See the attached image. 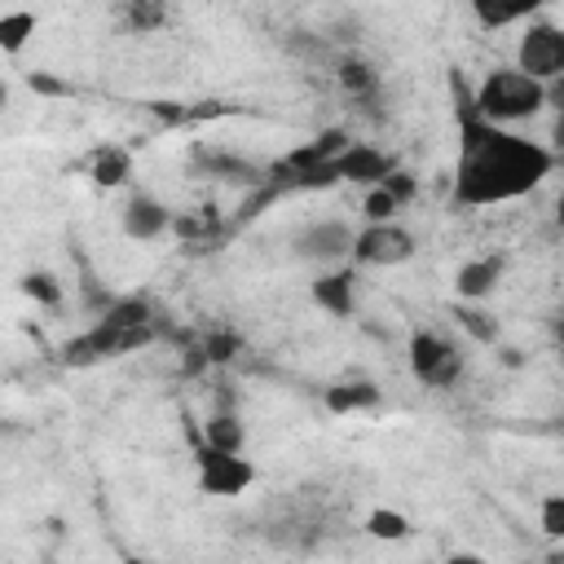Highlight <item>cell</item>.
Masks as SVG:
<instances>
[{
	"label": "cell",
	"mask_w": 564,
	"mask_h": 564,
	"mask_svg": "<svg viewBox=\"0 0 564 564\" xmlns=\"http://www.w3.org/2000/svg\"><path fill=\"white\" fill-rule=\"evenodd\" d=\"M560 357H564V348H560Z\"/></svg>",
	"instance_id": "obj_37"
},
{
	"label": "cell",
	"mask_w": 564,
	"mask_h": 564,
	"mask_svg": "<svg viewBox=\"0 0 564 564\" xmlns=\"http://www.w3.org/2000/svg\"><path fill=\"white\" fill-rule=\"evenodd\" d=\"M313 300L317 308H326L330 317H352L357 308V273L352 269H330L313 282Z\"/></svg>",
	"instance_id": "obj_11"
},
{
	"label": "cell",
	"mask_w": 564,
	"mask_h": 564,
	"mask_svg": "<svg viewBox=\"0 0 564 564\" xmlns=\"http://www.w3.org/2000/svg\"><path fill=\"white\" fill-rule=\"evenodd\" d=\"M392 212H397V198H392L383 185H375V189L366 194V203H361L366 225H392Z\"/></svg>",
	"instance_id": "obj_25"
},
{
	"label": "cell",
	"mask_w": 564,
	"mask_h": 564,
	"mask_svg": "<svg viewBox=\"0 0 564 564\" xmlns=\"http://www.w3.org/2000/svg\"><path fill=\"white\" fill-rule=\"evenodd\" d=\"M414 256V238L410 229H401L397 220L392 225H366L352 242V260L357 264H375V269H392V264H405Z\"/></svg>",
	"instance_id": "obj_7"
},
{
	"label": "cell",
	"mask_w": 564,
	"mask_h": 564,
	"mask_svg": "<svg viewBox=\"0 0 564 564\" xmlns=\"http://www.w3.org/2000/svg\"><path fill=\"white\" fill-rule=\"evenodd\" d=\"M172 234L181 242H212L220 234V216L216 207H194V212H176L172 216Z\"/></svg>",
	"instance_id": "obj_18"
},
{
	"label": "cell",
	"mask_w": 564,
	"mask_h": 564,
	"mask_svg": "<svg viewBox=\"0 0 564 564\" xmlns=\"http://www.w3.org/2000/svg\"><path fill=\"white\" fill-rule=\"evenodd\" d=\"M26 84H31V93H40V97H75V88H70L66 79L48 75V70H31Z\"/></svg>",
	"instance_id": "obj_28"
},
{
	"label": "cell",
	"mask_w": 564,
	"mask_h": 564,
	"mask_svg": "<svg viewBox=\"0 0 564 564\" xmlns=\"http://www.w3.org/2000/svg\"><path fill=\"white\" fill-rule=\"evenodd\" d=\"M128 564H150V560H128Z\"/></svg>",
	"instance_id": "obj_36"
},
{
	"label": "cell",
	"mask_w": 564,
	"mask_h": 564,
	"mask_svg": "<svg viewBox=\"0 0 564 564\" xmlns=\"http://www.w3.org/2000/svg\"><path fill=\"white\" fill-rule=\"evenodd\" d=\"M203 445L225 449V454H242V445H247V427H242V419H238L234 410H212L207 423H203Z\"/></svg>",
	"instance_id": "obj_15"
},
{
	"label": "cell",
	"mask_w": 564,
	"mask_h": 564,
	"mask_svg": "<svg viewBox=\"0 0 564 564\" xmlns=\"http://www.w3.org/2000/svg\"><path fill=\"white\" fill-rule=\"evenodd\" d=\"M538 524L546 538H564V494H546L538 507Z\"/></svg>",
	"instance_id": "obj_27"
},
{
	"label": "cell",
	"mask_w": 564,
	"mask_h": 564,
	"mask_svg": "<svg viewBox=\"0 0 564 564\" xmlns=\"http://www.w3.org/2000/svg\"><path fill=\"white\" fill-rule=\"evenodd\" d=\"M88 176H93V185L115 189V185H123L132 176V154L123 145H101L93 154V163H88Z\"/></svg>",
	"instance_id": "obj_16"
},
{
	"label": "cell",
	"mask_w": 564,
	"mask_h": 564,
	"mask_svg": "<svg viewBox=\"0 0 564 564\" xmlns=\"http://www.w3.org/2000/svg\"><path fill=\"white\" fill-rule=\"evenodd\" d=\"M31 35H35V13H31V9H9V13H0V48H4V53H18Z\"/></svg>",
	"instance_id": "obj_20"
},
{
	"label": "cell",
	"mask_w": 564,
	"mask_h": 564,
	"mask_svg": "<svg viewBox=\"0 0 564 564\" xmlns=\"http://www.w3.org/2000/svg\"><path fill=\"white\" fill-rule=\"evenodd\" d=\"M555 225L564 229V189H560V198H555Z\"/></svg>",
	"instance_id": "obj_34"
},
{
	"label": "cell",
	"mask_w": 564,
	"mask_h": 564,
	"mask_svg": "<svg viewBox=\"0 0 564 564\" xmlns=\"http://www.w3.org/2000/svg\"><path fill=\"white\" fill-rule=\"evenodd\" d=\"M454 322H458L476 344H494V339H498V322H494L485 308H476V304H454Z\"/></svg>",
	"instance_id": "obj_23"
},
{
	"label": "cell",
	"mask_w": 564,
	"mask_h": 564,
	"mask_svg": "<svg viewBox=\"0 0 564 564\" xmlns=\"http://www.w3.org/2000/svg\"><path fill=\"white\" fill-rule=\"evenodd\" d=\"M516 66L538 79V84H555L564 79V26L555 22H529L520 44H516Z\"/></svg>",
	"instance_id": "obj_4"
},
{
	"label": "cell",
	"mask_w": 564,
	"mask_h": 564,
	"mask_svg": "<svg viewBox=\"0 0 564 564\" xmlns=\"http://www.w3.org/2000/svg\"><path fill=\"white\" fill-rule=\"evenodd\" d=\"M335 79H339V88L352 101H375V93H379V70L370 62H361V57H344L339 70H335Z\"/></svg>",
	"instance_id": "obj_17"
},
{
	"label": "cell",
	"mask_w": 564,
	"mask_h": 564,
	"mask_svg": "<svg viewBox=\"0 0 564 564\" xmlns=\"http://www.w3.org/2000/svg\"><path fill=\"white\" fill-rule=\"evenodd\" d=\"M410 370L427 388H454L463 375V352L432 330H414L410 335Z\"/></svg>",
	"instance_id": "obj_5"
},
{
	"label": "cell",
	"mask_w": 564,
	"mask_h": 564,
	"mask_svg": "<svg viewBox=\"0 0 564 564\" xmlns=\"http://www.w3.org/2000/svg\"><path fill=\"white\" fill-rule=\"evenodd\" d=\"M383 189H388V194L397 198V207H401V203H410V198H414V176L397 167V172H392V176L383 181Z\"/></svg>",
	"instance_id": "obj_29"
},
{
	"label": "cell",
	"mask_w": 564,
	"mask_h": 564,
	"mask_svg": "<svg viewBox=\"0 0 564 564\" xmlns=\"http://www.w3.org/2000/svg\"><path fill=\"white\" fill-rule=\"evenodd\" d=\"M379 383H370V379H339V383H330L326 392H322V405L330 410V414H361V410H375L379 405Z\"/></svg>",
	"instance_id": "obj_13"
},
{
	"label": "cell",
	"mask_w": 564,
	"mask_h": 564,
	"mask_svg": "<svg viewBox=\"0 0 564 564\" xmlns=\"http://www.w3.org/2000/svg\"><path fill=\"white\" fill-rule=\"evenodd\" d=\"M119 18H123V26H128L132 35H150V31H159V26L167 22V9H163L159 0H128V4L119 9Z\"/></svg>",
	"instance_id": "obj_19"
},
{
	"label": "cell",
	"mask_w": 564,
	"mask_h": 564,
	"mask_svg": "<svg viewBox=\"0 0 564 564\" xmlns=\"http://www.w3.org/2000/svg\"><path fill=\"white\" fill-rule=\"evenodd\" d=\"M256 480V467L242 454H225L212 445H198V489L212 498H238Z\"/></svg>",
	"instance_id": "obj_6"
},
{
	"label": "cell",
	"mask_w": 564,
	"mask_h": 564,
	"mask_svg": "<svg viewBox=\"0 0 564 564\" xmlns=\"http://www.w3.org/2000/svg\"><path fill=\"white\" fill-rule=\"evenodd\" d=\"M445 564H485V560H480V555H471V551H458V555H449Z\"/></svg>",
	"instance_id": "obj_33"
},
{
	"label": "cell",
	"mask_w": 564,
	"mask_h": 564,
	"mask_svg": "<svg viewBox=\"0 0 564 564\" xmlns=\"http://www.w3.org/2000/svg\"><path fill=\"white\" fill-rule=\"evenodd\" d=\"M194 163L207 172V176H220V181H234V185H264V167H256L251 159H238V154H225V150H198Z\"/></svg>",
	"instance_id": "obj_14"
},
{
	"label": "cell",
	"mask_w": 564,
	"mask_h": 564,
	"mask_svg": "<svg viewBox=\"0 0 564 564\" xmlns=\"http://www.w3.org/2000/svg\"><path fill=\"white\" fill-rule=\"evenodd\" d=\"M449 93H454V115H458L454 203H463V207L511 203L551 176L555 154L520 132H507V128L480 119L476 88H467V79L458 70H449Z\"/></svg>",
	"instance_id": "obj_1"
},
{
	"label": "cell",
	"mask_w": 564,
	"mask_h": 564,
	"mask_svg": "<svg viewBox=\"0 0 564 564\" xmlns=\"http://www.w3.org/2000/svg\"><path fill=\"white\" fill-rule=\"evenodd\" d=\"M546 106V84L529 79L520 66H498L476 84V115L489 123H516Z\"/></svg>",
	"instance_id": "obj_2"
},
{
	"label": "cell",
	"mask_w": 564,
	"mask_h": 564,
	"mask_svg": "<svg viewBox=\"0 0 564 564\" xmlns=\"http://www.w3.org/2000/svg\"><path fill=\"white\" fill-rule=\"evenodd\" d=\"M172 229V212L154 198V194H132L128 207H123V234L137 238V242H150L159 234Z\"/></svg>",
	"instance_id": "obj_10"
},
{
	"label": "cell",
	"mask_w": 564,
	"mask_h": 564,
	"mask_svg": "<svg viewBox=\"0 0 564 564\" xmlns=\"http://www.w3.org/2000/svg\"><path fill=\"white\" fill-rule=\"evenodd\" d=\"M366 533H370L375 542H405V538H410V520H405L401 511H392V507H375V511L366 516Z\"/></svg>",
	"instance_id": "obj_21"
},
{
	"label": "cell",
	"mask_w": 564,
	"mask_h": 564,
	"mask_svg": "<svg viewBox=\"0 0 564 564\" xmlns=\"http://www.w3.org/2000/svg\"><path fill=\"white\" fill-rule=\"evenodd\" d=\"M339 181H352V185H383L392 172H397V159L392 154H383V150H375V145H352L339 163Z\"/></svg>",
	"instance_id": "obj_9"
},
{
	"label": "cell",
	"mask_w": 564,
	"mask_h": 564,
	"mask_svg": "<svg viewBox=\"0 0 564 564\" xmlns=\"http://www.w3.org/2000/svg\"><path fill=\"white\" fill-rule=\"evenodd\" d=\"M555 335H560V348H564V313H560V322H555Z\"/></svg>",
	"instance_id": "obj_35"
},
{
	"label": "cell",
	"mask_w": 564,
	"mask_h": 564,
	"mask_svg": "<svg viewBox=\"0 0 564 564\" xmlns=\"http://www.w3.org/2000/svg\"><path fill=\"white\" fill-rule=\"evenodd\" d=\"M498 361H502V366H511V370H516V366H524L520 348H498Z\"/></svg>",
	"instance_id": "obj_31"
},
{
	"label": "cell",
	"mask_w": 564,
	"mask_h": 564,
	"mask_svg": "<svg viewBox=\"0 0 564 564\" xmlns=\"http://www.w3.org/2000/svg\"><path fill=\"white\" fill-rule=\"evenodd\" d=\"M22 291H26L35 304H48V308L62 304V286H57L53 273H26V278H22Z\"/></svg>",
	"instance_id": "obj_26"
},
{
	"label": "cell",
	"mask_w": 564,
	"mask_h": 564,
	"mask_svg": "<svg viewBox=\"0 0 564 564\" xmlns=\"http://www.w3.org/2000/svg\"><path fill=\"white\" fill-rule=\"evenodd\" d=\"M498 278H502V256H480V260H467V264L458 269L454 291H458V300H463V304H476V300L494 295Z\"/></svg>",
	"instance_id": "obj_12"
},
{
	"label": "cell",
	"mask_w": 564,
	"mask_h": 564,
	"mask_svg": "<svg viewBox=\"0 0 564 564\" xmlns=\"http://www.w3.org/2000/svg\"><path fill=\"white\" fill-rule=\"evenodd\" d=\"M529 13H533V4H485V0L471 4V18L485 31H498V26H511V22H529Z\"/></svg>",
	"instance_id": "obj_22"
},
{
	"label": "cell",
	"mask_w": 564,
	"mask_h": 564,
	"mask_svg": "<svg viewBox=\"0 0 564 564\" xmlns=\"http://www.w3.org/2000/svg\"><path fill=\"white\" fill-rule=\"evenodd\" d=\"M352 242H357V234H352L344 220H313V225H304V229L291 238L295 256H300V260H317V264H330V260L348 256Z\"/></svg>",
	"instance_id": "obj_8"
},
{
	"label": "cell",
	"mask_w": 564,
	"mask_h": 564,
	"mask_svg": "<svg viewBox=\"0 0 564 564\" xmlns=\"http://www.w3.org/2000/svg\"><path fill=\"white\" fill-rule=\"evenodd\" d=\"M150 339H154V326H110V322H97L93 330L66 339L62 361L66 366H93V361H106V357H123L132 348H145Z\"/></svg>",
	"instance_id": "obj_3"
},
{
	"label": "cell",
	"mask_w": 564,
	"mask_h": 564,
	"mask_svg": "<svg viewBox=\"0 0 564 564\" xmlns=\"http://www.w3.org/2000/svg\"><path fill=\"white\" fill-rule=\"evenodd\" d=\"M551 145L564 150V115H555V123H551Z\"/></svg>",
	"instance_id": "obj_32"
},
{
	"label": "cell",
	"mask_w": 564,
	"mask_h": 564,
	"mask_svg": "<svg viewBox=\"0 0 564 564\" xmlns=\"http://www.w3.org/2000/svg\"><path fill=\"white\" fill-rule=\"evenodd\" d=\"M198 348H203L207 366H225V361H234V357L242 352V339H238L234 330H207V335L198 339Z\"/></svg>",
	"instance_id": "obj_24"
},
{
	"label": "cell",
	"mask_w": 564,
	"mask_h": 564,
	"mask_svg": "<svg viewBox=\"0 0 564 564\" xmlns=\"http://www.w3.org/2000/svg\"><path fill=\"white\" fill-rule=\"evenodd\" d=\"M546 106H555V115H564V79L546 84Z\"/></svg>",
	"instance_id": "obj_30"
}]
</instances>
